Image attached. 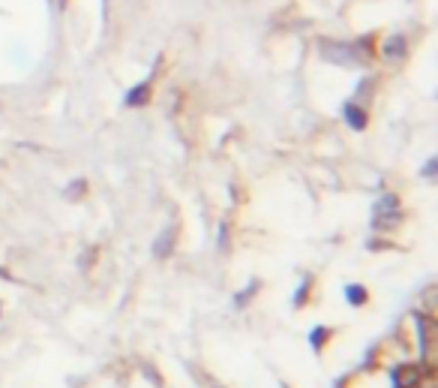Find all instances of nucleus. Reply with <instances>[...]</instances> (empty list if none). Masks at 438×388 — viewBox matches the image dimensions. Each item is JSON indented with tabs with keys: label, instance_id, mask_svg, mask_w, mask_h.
I'll list each match as a JSON object with an SVG mask.
<instances>
[{
	"label": "nucleus",
	"instance_id": "f257e3e1",
	"mask_svg": "<svg viewBox=\"0 0 438 388\" xmlns=\"http://www.w3.org/2000/svg\"><path fill=\"white\" fill-rule=\"evenodd\" d=\"M318 51H322V58H327L331 63H340V67H354V63L363 60V54L354 45H345V42H322Z\"/></svg>",
	"mask_w": 438,
	"mask_h": 388
},
{
	"label": "nucleus",
	"instance_id": "f03ea898",
	"mask_svg": "<svg viewBox=\"0 0 438 388\" xmlns=\"http://www.w3.org/2000/svg\"><path fill=\"white\" fill-rule=\"evenodd\" d=\"M396 214H399V202H396V196H381L378 202H376V226H378V229L385 226L387 217L394 220Z\"/></svg>",
	"mask_w": 438,
	"mask_h": 388
},
{
	"label": "nucleus",
	"instance_id": "7ed1b4c3",
	"mask_svg": "<svg viewBox=\"0 0 438 388\" xmlns=\"http://www.w3.org/2000/svg\"><path fill=\"white\" fill-rule=\"evenodd\" d=\"M175 235H177V226H166V232L159 235L157 241H153V253H157L159 259H166L171 250H175Z\"/></svg>",
	"mask_w": 438,
	"mask_h": 388
},
{
	"label": "nucleus",
	"instance_id": "20e7f679",
	"mask_svg": "<svg viewBox=\"0 0 438 388\" xmlns=\"http://www.w3.org/2000/svg\"><path fill=\"white\" fill-rule=\"evenodd\" d=\"M148 96H150V81H141L139 87H132L130 94L123 96V103H126V106H132V108H139V106L148 103Z\"/></svg>",
	"mask_w": 438,
	"mask_h": 388
},
{
	"label": "nucleus",
	"instance_id": "39448f33",
	"mask_svg": "<svg viewBox=\"0 0 438 388\" xmlns=\"http://www.w3.org/2000/svg\"><path fill=\"white\" fill-rule=\"evenodd\" d=\"M417 379H421L417 367H399V370H394V382H396V388H412V385H417Z\"/></svg>",
	"mask_w": 438,
	"mask_h": 388
},
{
	"label": "nucleus",
	"instance_id": "423d86ee",
	"mask_svg": "<svg viewBox=\"0 0 438 388\" xmlns=\"http://www.w3.org/2000/svg\"><path fill=\"white\" fill-rule=\"evenodd\" d=\"M342 115H345V121H349L354 130H363V126H367V115L360 112L358 106L354 103H345V108H342Z\"/></svg>",
	"mask_w": 438,
	"mask_h": 388
},
{
	"label": "nucleus",
	"instance_id": "0eeeda50",
	"mask_svg": "<svg viewBox=\"0 0 438 388\" xmlns=\"http://www.w3.org/2000/svg\"><path fill=\"white\" fill-rule=\"evenodd\" d=\"M385 54L390 60L394 58H405V40L403 36H390V40L385 42Z\"/></svg>",
	"mask_w": 438,
	"mask_h": 388
},
{
	"label": "nucleus",
	"instance_id": "6e6552de",
	"mask_svg": "<svg viewBox=\"0 0 438 388\" xmlns=\"http://www.w3.org/2000/svg\"><path fill=\"white\" fill-rule=\"evenodd\" d=\"M345 298L354 304V307H360V304H367V289L363 286H358V283H351V286H345Z\"/></svg>",
	"mask_w": 438,
	"mask_h": 388
},
{
	"label": "nucleus",
	"instance_id": "1a4fd4ad",
	"mask_svg": "<svg viewBox=\"0 0 438 388\" xmlns=\"http://www.w3.org/2000/svg\"><path fill=\"white\" fill-rule=\"evenodd\" d=\"M327 337H331V331H327V328H315L313 334H309V340H313L315 349H322L324 343H327Z\"/></svg>",
	"mask_w": 438,
	"mask_h": 388
},
{
	"label": "nucleus",
	"instance_id": "9d476101",
	"mask_svg": "<svg viewBox=\"0 0 438 388\" xmlns=\"http://www.w3.org/2000/svg\"><path fill=\"white\" fill-rule=\"evenodd\" d=\"M252 289H255V286H249V289H243V292H240V295H237V301H234V304H237V307H243V304H246V298H249V295H252Z\"/></svg>",
	"mask_w": 438,
	"mask_h": 388
},
{
	"label": "nucleus",
	"instance_id": "9b49d317",
	"mask_svg": "<svg viewBox=\"0 0 438 388\" xmlns=\"http://www.w3.org/2000/svg\"><path fill=\"white\" fill-rule=\"evenodd\" d=\"M423 175L430 178V180L435 178V160H430V162H426V166H423Z\"/></svg>",
	"mask_w": 438,
	"mask_h": 388
}]
</instances>
